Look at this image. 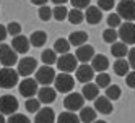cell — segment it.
<instances>
[{"instance_id":"1","label":"cell","mask_w":135,"mask_h":123,"mask_svg":"<svg viewBox=\"0 0 135 123\" xmlns=\"http://www.w3.org/2000/svg\"><path fill=\"white\" fill-rule=\"evenodd\" d=\"M18 71L12 67H3L0 68V88L2 89H12L18 83Z\"/></svg>"},{"instance_id":"2","label":"cell","mask_w":135,"mask_h":123,"mask_svg":"<svg viewBox=\"0 0 135 123\" xmlns=\"http://www.w3.org/2000/svg\"><path fill=\"white\" fill-rule=\"evenodd\" d=\"M117 36L120 37V41L127 45H135V23L133 21H125L120 23Z\"/></svg>"},{"instance_id":"3","label":"cell","mask_w":135,"mask_h":123,"mask_svg":"<svg viewBox=\"0 0 135 123\" xmlns=\"http://www.w3.org/2000/svg\"><path fill=\"white\" fill-rule=\"evenodd\" d=\"M55 63H57V68L62 73H72L78 67V60H76V57L72 55V54H62L59 58L55 60Z\"/></svg>"},{"instance_id":"4","label":"cell","mask_w":135,"mask_h":123,"mask_svg":"<svg viewBox=\"0 0 135 123\" xmlns=\"http://www.w3.org/2000/svg\"><path fill=\"white\" fill-rule=\"evenodd\" d=\"M54 83H55V89L59 92H64V94H67L69 91H73V88H75V78L70 76V73L55 74Z\"/></svg>"},{"instance_id":"5","label":"cell","mask_w":135,"mask_h":123,"mask_svg":"<svg viewBox=\"0 0 135 123\" xmlns=\"http://www.w3.org/2000/svg\"><path fill=\"white\" fill-rule=\"evenodd\" d=\"M16 58H18V54L12 49V45L0 42V65L13 67V65H16Z\"/></svg>"},{"instance_id":"6","label":"cell","mask_w":135,"mask_h":123,"mask_svg":"<svg viewBox=\"0 0 135 123\" xmlns=\"http://www.w3.org/2000/svg\"><path fill=\"white\" fill-rule=\"evenodd\" d=\"M117 15L120 20L135 21V0H120L117 5Z\"/></svg>"},{"instance_id":"7","label":"cell","mask_w":135,"mask_h":123,"mask_svg":"<svg viewBox=\"0 0 135 123\" xmlns=\"http://www.w3.org/2000/svg\"><path fill=\"white\" fill-rule=\"evenodd\" d=\"M36 76L34 79L37 81V84H42V86H49V84L54 83V78H55V71L52 67H49V65H44V67L37 68L36 71Z\"/></svg>"},{"instance_id":"8","label":"cell","mask_w":135,"mask_h":123,"mask_svg":"<svg viewBox=\"0 0 135 123\" xmlns=\"http://www.w3.org/2000/svg\"><path fill=\"white\" fill-rule=\"evenodd\" d=\"M20 104H18L16 97L12 96V94H5V96L0 97V113L2 115H12V113H16Z\"/></svg>"},{"instance_id":"9","label":"cell","mask_w":135,"mask_h":123,"mask_svg":"<svg viewBox=\"0 0 135 123\" xmlns=\"http://www.w3.org/2000/svg\"><path fill=\"white\" fill-rule=\"evenodd\" d=\"M37 70V62L36 58H33V57H25V58H21L20 62H18V74L20 76H31V74Z\"/></svg>"},{"instance_id":"10","label":"cell","mask_w":135,"mask_h":123,"mask_svg":"<svg viewBox=\"0 0 135 123\" xmlns=\"http://www.w3.org/2000/svg\"><path fill=\"white\" fill-rule=\"evenodd\" d=\"M83 104H85V97L81 96V94H78V92H69L65 96V99H64V107L69 112L80 110L83 107Z\"/></svg>"},{"instance_id":"11","label":"cell","mask_w":135,"mask_h":123,"mask_svg":"<svg viewBox=\"0 0 135 123\" xmlns=\"http://www.w3.org/2000/svg\"><path fill=\"white\" fill-rule=\"evenodd\" d=\"M18 89H20V94L23 97L26 99H30V97H34L36 94H37V81L34 78H25L21 83H20V86H18Z\"/></svg>"},{"instance_id":"12","label":"cell","mask_w":135,"mask_h":123,"mask_svg":"<svg viewBox=\"0 0 135 123\" xmlns=\"http://www.w3.org/2000/svg\"><path fill=\"white\" fill-rule=\"evenodd\" d=\"M75 78H76L78 83H83V84L91 83V79L94 78V71H93V68L90 65H85V63L78 65L76 70H75Z\"/></svg>"},{"instance_id":"13","label":"cell","mask_w":135,"mask_h":123,"mask_svg":"<svg viewBox=\"0 0 135 123\" xmlns=\"http://www.w3.org/2000/svg\"><path fill=\"white\" fill-rule=\"evenodd\" d=\"M96 112L103 113V115H109L112 113L114 107H112V100H109L106 96H98L94 99V107H93Z\"/></svg>"},{"instance_id":"14","label":"cell","mask_w":135,"mask_h":123,"mask_svg":"<svg viewBox=\"0 0 135 123\" xmlns=\"http://www.w3.org/2000/svg\"><path fill=\"white\" fill-rule=\"evenodd\" d=\"M12 49L16 54H26L30 50V39L23 34H18L12 39Z\"/></svg>"},{"instance_id":"15","label":"cell","mask_w":135,"mask_h":123,"mask_svg":"<svg viewBox=\"0 0 135 123\" xmlns=\"http://www.w3.org/2000/svg\"><path fill=\"white\" fill-rule=\"evenodd\" d=\"M83 15H85V20H86L88 24H98L103 20V12L99 10L98 7H94V5L86 7V12Z\"/></svg>"},{"instance_id":"16","label":"cell","mask_w":135,"mask_h":123,"mask_svg":"<svg viewBox=\"0 0 135 123\" xmlns=\"http://www.w3.org/2000/svg\"><path fill=\"white\" fill-rule=\"evenodd\" d=\"M75 57H76V60H78V62L86 63V62H90L94 57V49H93L91 45H88V44H83L80 47H76Z\"/></svg>"},{"instance_id":"17","label":"cell","mask_w":135,"mask_h":123,"mask_svg":"<svg viewBox=\"0 0 135 123\" xmlns=\"http://www.w3.org/2000/svg\"><path fill=\"white\" fill-rule=\"evenodd\" d=\"M55 97H57V92L51 86H42L41 89H37V100L41 104H52Z\"/></svg>"},{"instance_id":"18","label":"cell","mask_w":135,"mask_h":123,"mask_svg":"<svg viewBox=\"0 0 135 123\" xmlns=\"http://www.w3.org/2000/svg\"><path fill=\"white\" fill-rule=\"evenodd\" d=\"M55 121V113L51 107H42L36 112L34 123H54Z\"/></svg>"},{"instance_id":"19","label":"cell","mask_w":135,"mask_h":123,"mask_svg":"<svg viewBox=\"0 0 135 123\" xmlns=\"http://www.w3.org/2000/svg\"><path fill=\"white\" fill-rule=\"evenodd\" d=\"M90 62H91L90 67L93 68V71H98V73L106 71V70H108V67H109V60H108V57H104V55H101V54L94 55Z\"/></svg>"},{"instance_id":"20","label":"cell","mask_w":135,"mask_h":123,"mask_svg":"<svg viewBox=\"0 0 135 123\" xmlns=\"http://www.w3.org/2000/svg\"><path fill=\"white\" fill-rule=\"evenodd\" d=\"M81 96L86 100H94L96 97L99 96V88L96 86L94 83H86L83 86V89H81Z\"/></svg>"},{"instance_id":"21","label":"cell","mask_w":135,"mask_h":123,"mask_svg":"<svg viewBox=\"0 0 135 123\" xmlns=\"http://www.w3.org/2000/svg\"><path fill=\"white\" fill-rule=\"evenodd\" d=\"M127 52H129L127 44H124L122 41L112 42V45H111V54L115 57V58H124V57L127 55Z\"/></svg>"},{"instance_id":"22","label":"cell","mask_w":135,"mask_h":123,"mask_svg":"<svg viewBox=\"0 0 135 123\" xmlns=\"http://www.w3.org/2000/svg\"><path fill=\"white\" fill-rule=\"evenodd\" d=\"M86 41H88V34H86L85 31H73L69 36L70 45H75V47H80V45L86 44Z\"/></svg>"},{"instance_id":"23","label":"cell","mask_w":135,"mask_h":123,"mask_svg":"<svg viewBox=\"0 0 135 123\" xmlns=\"http://www.w3.org/2000/svg\"><path fill=\"white\" fill-rule=\"evenodd\" d=\"M114 73L117 74V76H125V74L129 73V70H130V65H129V62L127 60H124V58H117L114 62Z\"/></svg>"},{"instance_id":"24","label":"cell","mask_w":135,"mask_h":123,"mask_svg":"<svg viewBox=\"0 0 135 123\" xmlns=\"http://www.w3.org/2000/svg\"><path fill=\"white\" fill-rule=\"evenodd\" d=\"M47 42V34L44 31H34L30 36V44L33 47H42Z\"/></svg>"},{"instance_id":"25","label":"cell","mask_w":135,"mask_h":123,"mask_svg":"<svg viewBox=\"0 0 135 123\" xmlns=\"http://www.w3.org/2000/svg\"><path fill=\"white\" fill-rule=\"evenodd\" d=\"M78 118L83 121V123H91L96 120V110L93 107H81L80 109V115Z\"/></svg>"},{"instance_id":"26","label":"cell","mask_w":135,"mask_h":123,"mask_svg":"<svg viewBox=\"0 0 135 123\" xmlns=\"http://www.w3.org/2000/svg\"><path fill=\"white\" fill-rule=\"evenodd\" d=\"M54 52L55 54H69L70 52V42L69 39H65V37H59V39L55 41L54 44Z\"/></svg>"},{"instance_id":"27","label":"cell","mask_w":135,"mask_h":123,"mask_svg":"<svg viewBox=\"0 0 135 123\" xmlns=\"http://www.w3.org/2000/svg\"><path fill=\"white\" fill-rule=\"evenodd\" d=\"M57 123H80V118L78 115H75V112L65 110L57 117Z\"/></svg>"},{"instance_id":"28","label":"cell","mask_w":135,"mask_h":123,"mask_svg":"<svg viewBox=\"0 0 135 123\" xmlns=\"http://www.w3.org/2000/svg\"><path fill=\"white\" fill-rule=\"evenodd\" d=\"M67 18H69V21L72 24H80L85 20V15L81 13V10H78V8H73V10H69Z\"/></svg>"},{"instance_id":"29","label":"cell","mask_w":135,"mask_h":123,"mask_svg":"<svg viewBox=\"0 0 135 123\" xmlns=\"http://www.w3.org/2000/svg\"><path fill=\"white\" fill-rule=\"evenodd\" d=\"M122 94V89L117 86V84H109L108 88H106V97L109 100H117Z\"/></svg>"},{"instance_id":"30","label":"cell","mask_w":135,"mask_h":123,"mask_svg":"<svg viewBox=\"0 0 135 123\" xmlns=\"http://www.w3.org/2000/svg\"><path fill=\"white\" fill-rule=\"evenodd\" d=\"M41 60H42V63L44 65H54L55 63V60H57V54L54 52V49H46L44 52H42V55H41Z\"/></svg>"},{"instance_id":"31","label":"cell","mask_w":135,"mask_h":123,"mask_svg":"<svg viewBox=\"0 0 135 123\" xmlns=\"http://www.w3.org/2000/svg\"><path fill=\"white\" fill-rule=\"evenodd\" d=\"M67 13H69V10L64 5H55L52 8V18H55L57 21H64L67 18Z\"/></svg>"},{"instance_id":"32","label":"cell","mask_w":135,"mask_h":123,"mask_svg":"<svg viewBox=\"0 0 135 123\" xmlns=\"http://www.w3.org/2000/svg\"><path fill=\"white\" fill-rule=\"evenodd\" d=\"M109 84H111V76H109V73L103 71V73H99L98 76H96V86H98V88L106 89Z\"/></svg>"},{"instance_id":"33","label":"cell","mask_w":135,"mask_h":123,"mask_svg":"<svg viewBox=\"0 0 135 123\" xmlns=\"http://www.w3.org/2000/svg\"><path fill=\"white\" fill-rule=\"evenodd\" d=\"M117 31L114 29V28H108V29H104V33H103V39H104V42L106 44H112V42H115L117 41Z\"/></svg>"},{"instance_id":"34","label":"cell","mask_w":135,"mask_h":123,"mask_svg":"<svg viewBox=\"0 0 135 123\" xmlns=\"http://www.w3.org/2000/svg\"><path fill=\"white\" fill-rule=\"evenodd\" d=\"M25 107H26V110L30 113H36L41 109V102L37 99H34V97H30V99H26V105Z\"/></svg>"},{"instance_id":"35","label":"cell","mask_w":135,"mask_h":123,"mask_svg":"<svg viewBox=\"0 0 135 123\" xmlns=\"http://www.w3.org/2000/svg\"><path fill=\"white\" fill-rule=\"evenodd\" d=\"M37 16H39L42 21H49V20H52V8H49L47 5L39 7V10H37Z\"/></svg>"},{"instance_id":"36","label":"cell","mask_w":135,"mask_h":123,"mask_svg":"<svg viewBox=\"0 0 135 123\" xmlns=\"http://www.w3.org/2000/svg\"><path fill=\"white\" fill-rule=\"evenodd\" d=\"M5 123H31V121L26 115H23V113H12V117Z\"/></svg>"},{"instance_id":"37","label":"cell","mask_w":135,"mask_h":123,"mask_svg":"<svg viewBox=\"0 0 135 123\" xmlns=\"http://www.w3.org/2000/svg\"><path fill=\"white\" fill-rule=\"evenodd\" d=\"M7 28V34H10V36H18V34H21V24L20 23H16V21H12L8 26H5Z\"/></svg>"},{"instance_id":"38","label":"cell","mask_w":135,"mask_h":123,"mask_svg":"<svg viewBox=\"0 0 135 123\" xmlns=\"http://www.w3.org/2000/svg\"><path fill=\"white\" fill-rule=\"evenodd\" d=\"M98 8L101 12H109L114 8V0H98Z\"/></svg>"},{"instance_id":"39","label":"cell","mask_w":135,"mask_h":123,"mask_svg":"<svg viewBox=\"0 0 135 123\" xmlns=\"http://www.w3.org/2000/svg\"><path fill=\"white\" fill-rule=\"evenodd\" d=\"M108 26H111V28H117V26H120V16L117 15V13H111L109 16H108Z\"/></svg>"},{"instance_id":"40","label":"cell","mask_w":135,"mask_h":123,"mask_svg":"<svg viewBox=\"0 0 135 123\" xmlns=\"http://www.w3.org/2000/svg\"><path fill=\"white\" fill-rule=\"evenodd\" d=\"M69 2L73 5V8H78V10H83V8L90 7V0H69Z\"/></svg>"},{"instance_id":"41","label":"cell","mask_w":135,"mask_h":123,"mask_svg":"<svg viewBox=\"0 0 135 123\" xmlns=\"http://www.w3.org/2000/svg\"><path fill=\"white\" fill-rule=\"evenodd\" d=\"M125 83H127L129 88H133L135 89V70L133 71H129L125 74Z\"/></svg>"},{"instance_id":"42","label":"cell","mask_w":135,"mask_h":123,"mask_svg":"<svg viewBox=\"0 0 135 123\" xmlns=\"http://www.w3.org/2000/svg\"><path fill=\"white\" fill-rule=\"evenodd\" d=\"M127 55H129V65H130V68H133L135 70V47H132V49L127 52Z\"/></svg>"},{"instance_id":"43","label":"cell","mask_w":135,"mask_h":123,"mask_svg":"<svg viewBox=\"0 0 135 123\" xmlns=\"http://www.w3.org/2000/svg\"><path fill=\"white\" fill-rule=\"evenodd\" d=\"M7 37V28L3 24H0V42H3Z\"/></svg>"},{"instance_id":"44","label":"cell","mask_w":135,"mask_h":123,"mask_svg":"<svg viewBox=\"0 0 135 123\" xmlns=\"http://www.w3.org/2000/svg\"><path fill=\"white\" fill-rule=\"evenodd\" d=\"M49 0H31V3L33 5H37V7H42V5H46Z\"/></svg>"},{"instance_id":"45","label":"cell","mask_w":135,"mask_h":123,"mask_svg":"<svg viewBox=\"0 0 135 123\" xmlns=\"http://www.w3.org/2000/svg\"><path fill=\"white\" fill-rule=\"evenodd\" d=\"M51 2H52L54 5H64V3L69 2V0H51Z\"/></svg>"},{"instance_id":"46","label":"cell","mask_w":135,"mask_h":123,"mask_svg":"<svg viewBox=\"0 0 135 123\" xmlns=\"http://www.w3.org/2000/svg\"><path fill=\"white\" fill-rule=\"evenodd\" d=\"M91 123H108V121H104V120H94V121H91Z\"/></svg>"},{"instance_id":"47","label":"cell","mask_w":135,"mask_h":123,"mask_svg":"<svg viewBox=\"0 0 135 123\" xmlns=\"http://www.w3.org/2000/svg\"><path fill=\"white\" fill-rule=\"evenodd\" d=\"M0 123H5V118H3V115L0 113Z\"/></svg>"}]
</instances>
